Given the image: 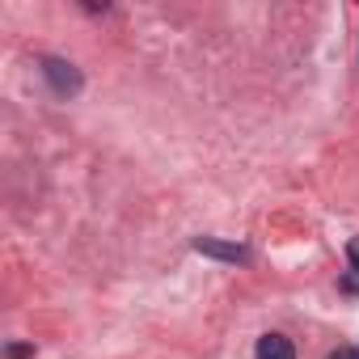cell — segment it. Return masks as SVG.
I'll return each mask as SVG.
<instances>
[{
	"instance_id": "4",
	"label": "cell",
	"mask_w": 359,
	"mask_h": 359,
	"mask_svg": "<svg viewBox=\"0 0 359 359\" xmlns=\"http://www.w3.org/2000/svg\"><path fill=\"white\" fill-rule=\"evenodd\" d=\"M330 359H359V351L355 346H338V351H330Z\"/></svg>"
},
{
	"instance_id": "3",
	"label": "cell",
	"mask_w": 359,
	"mask_h": 359,
	"mask_svg": "<svg viewBox=\"0 0 359 359\" xmlns=\"http://www.w3.org/2000/svg\"><path fill=\"white\" fill-rule=\"evenodd\" d=\"M195 250H199V254H212V258H224V262H245V258H250L241 245H220V241H212V237H199Z\"/></svg>"
},
{
	"instance_id": "6",
	"label": "cell",
	"mask_w": 359,
	"mask_h": 359,
	"mask_svg": "<svg viewBox=\"0 0 359 359\" xmlns=\"http://www.w3.org/2000/svg\"><path fill=\"white\" fill-rule=\"evenodd\" d=\"M30 355V346H9V359H26Z\"/></svg>"
},
{
	"instance_id": "5",
	"label": "cell",
	"mask_w": 359,
	"mask_h": 359,
	"mask_svg": "<svg viewBox=\"0 0 359 359\" xmlns=\"http://www.w3.org/2000/svg\"><path fill=\"white\" fill-rule=\"evenodd\" d=\"M346 258H351V266H355V271H359V237H355V241H351V245H346Z\"/></svg>"
},
{
	"instance_id": "1",
	"label": "cell",
	"mask_w": 359,
	"mask_h": 359,
	"mask_svg": "<svg viewBox=\"0 0 359 359\" xmlns=\"http://www.w3.org/2000/svg\"><path fill=\"white\" fill-rule=\"evenodd\" d=\"M43 76L51 81V89H55L60 97L81 93V72H76L72 64H64V60H43Z\"/></svg>"
},
{
	"instance_id": "2",
	"label": "cell",
	"mask_w": 359,
	"mask_h": 359,
	"mask_svg": "<svg viewBox=\"0 0 359 359\" xmlns=\"http://www.w3.org/2000/svg\"><path fill=\"white\" fill-rule=\"evenodd\" d=\"M254 359H296V346L283 334H262L254 346Z\"/></svg>"
}]
</instances>
